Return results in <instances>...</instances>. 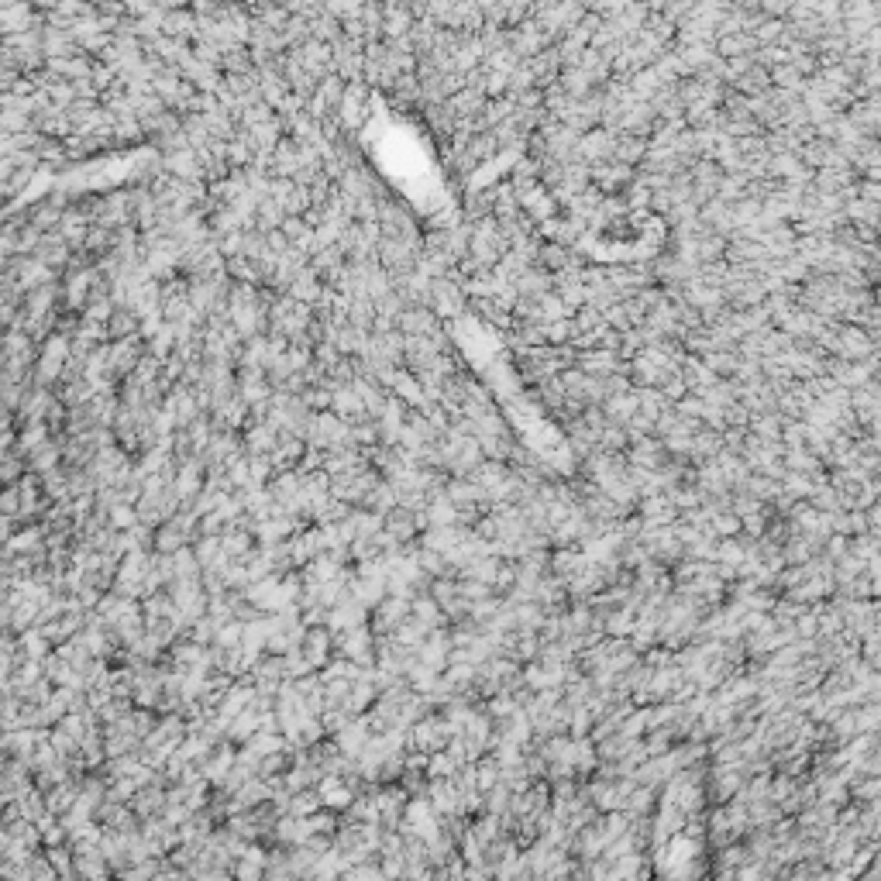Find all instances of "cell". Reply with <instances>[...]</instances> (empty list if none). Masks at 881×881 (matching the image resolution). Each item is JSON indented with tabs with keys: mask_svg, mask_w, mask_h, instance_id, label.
I'll use <instances>...</instances> for the list:
<instances>
[{
	"mask_svg": "<svg viewBox=\"0 0 881 881\" xmlns=\"http://www.w3.org/2000/svg\"><path fill=\"white\" fill-rule=\"evenodd\" d=\"M413 616V599L406 595H386L375 602V613H372V630L375 633H396V626L403 620Z\"/></svg>",
	"mask_w": 881,
	"mask_h": 881,
	"instance_id": "6da1fadb",
	"label": "cell"
},
{
	"mask_svg": "<svg viewBox=\"0 0 881 881\" xmlns=\"http://www.w3.org/2000/svg\"><path fill=\"white\" fill-rule=\"evenodd\" d=\"M451 726L441 720V716H420L410 730V747L413 751H424V754H437L448 740Z\"/></svg>",
	"mask_w": 881,
	"mask_h": 881,
	"instance_id": "7a4b0ae2",
	"label": "cell"
},
{
	"mask_svg": "<svg viewBox=\"0 0 881 881\" xmlns=\"http://www.w3.org/2000/svg\"><path fill=\"white\" fill-rule=\"evenodd\" d=\"M299 651H303V657H306L313 668L327 664V661H330V651H334V637H330V630H324V626H310V630H303V637H299Z\"/></svg>",
	"mask_w": 881,
	"mask_h": 881,
	"instance_id": "3957f363",
	"label": "cell"
}]
</instances>
